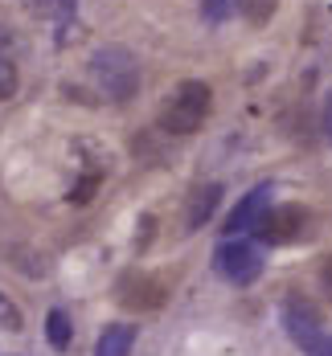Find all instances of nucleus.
<instances>
[{"mask_svg":"<svg viewBox=\"0 0 332 356\" xmlns=\"http://www.w3.org/2000/svg\"><path fill=\"white\" fill-rule=\"evenodd\" d=\"M210 115H214V90H210V82L184 78L181 86L160 103V111H156V127H160L164 136H193V131L205 127Z\"/></svg>","mask_w":332,"mask_h":356,"instance_id":"f257e3e1","label":"nucleus"},{"mask_svg":"<svg viewBox=\"0 0 332 356\" xmlns=\"http://www.w3.org/2000/svg\"><path fill=\"white\" fill-rule=\"evenodd\" d=\"M90 74L99 82V90L107 95L111 103H132L144 86V70L140 58L127 45H99L90 54Z\"/></svg>","mask_w":332,"mask_h":356,"instance_id":"f03ea898","label":"nucleus"},{"mask_svg":"<svg viewBox=\"0 0 332 356\" xmlns=\"http://www.w3.org/2000/svg\"><path fill=\"white\" fill-rule=\"evenodd\" d=\"M283 327H287V336L295 340V348L303 356H332V332H324L320 316L308 303L287 299L283 303Z\"/></svg>","mask_w":332,"mask_h":356,"instance_id":"7ed1b4c3","label":"nucleus"},{"mask_svg":"<svg viewBox=\"0 0 332 356\" xmlns=\"http://www.w3.org/2000/svg\"><path fill=\"white\" fill-rule=\"evenodd\" d=\"M214 270H218L226 283L234 286H251L262 275V250L246 238H226L214 250Z\"/></svg>","mask_w":332,"mask_h":356,"instance_id":"20e7f679","label":"nucleus"},{"mask_svg":"<svg viewBox=\"0 0 332 356\" xmlns=\"http://www.w3.org/2000/svg\"><path fill=\"white\" fill-rule=\"evenodd\" d=\"M312 234V213L295 201H283V205H271V213L262 217L258 225V238L267 246H295Z\"/></svg>","mask_w":332,"mask_h":356,"instance_id":"39448f33","label":"nucleus"},{"mask_svg":"<svg viewBox=\"0 0 332 356\" xmlns=\"http://www.w3.org/2000/svg\"><path fill=\"white\" fill-rule=\"evenodd\" d=\"M164 295H168V286L160 283L156 275H148V270H127L119 279V286H115V299L127 312H156L164 303Z\"/></svg>","mask_w":332,"mask_h":356,"instance_id":"423d86ee","label":"nucleus"},{"mask_svg":"<svg viewBox=\"0 0 332 356\" xmlns=\"http://www.w3.org/2000/svg\"><path fill=\"white\" fill-rule=\"evenodd\" d=\"M271 197H275L271 184H255V188L234 205V213L226 217V234H230V238H242L246 229H258L262 217L271 213Z\"/></svg>","mask_w":332,"mask_h":356,"instance_id":"0eeeda50","label":"nucleus"},{"mask_svg":"<svg viewBox=\"0 0 332 356\" xmlns=\"http://www.w3.org/2000/svg\"><path fill=\"white\" fill-rule=\"evenodd\" d=\"M221 188L218 180H210V184H201V188H193V197H189V209H184V234H197L210 217L218 213L221 205Z\"/></svg>","mask_w":332,"mask_h":356,"instance_id":"6e6552de","label":"nucleus"},{"mask_svg":"<svg viewBox=\"0 0 332 356\" xmlns=\"http://www.w3.org/2000/svg\"><path fill=\"white\" fill-rule=\"evenodd\" d=\"M136 336H140V332H136L132 323H107L103 336H99V344H95V356H132Z\"/></svg>","mask_w":332,"mask_h":356,"instance_id":"1a4fd4ad","label":"nucleus"},{"mask_svg":"<svg viewBox=\"0 0 332 356\" xmlns=\"http://www.w3.org/2000/svg\"><path fill=\"white\" fill-rule=\"evenodd\" d=\"M45 340H49V348H58V353H66L74 340V327H70V316L62 312V307H54L49 316H45Z\"/></svg>","mask_w":332,"mask_h":356,"instance_id":"9d476101","label":"nucleus"},{"mask_svg":"<svg viewBox=\"0 0 332 356\" xmlns=\"http://www.w3.org/2000/svg\"><path fill=\"white\" fill-rule=\"evenodd\" d=\"M99 188H103V172H86V177L74 180V188L66 193V201L82 209V205H90V201H95V193H99Z\"/></svg>","mask_w":332,"mask_h":356,"instance_id":"9b49d317","label":"nucleus"},{"mask_svg":"<svg viewBox=\"0 0 332 356\" xmlns=\"http://www.w3.org/2000/svg\"><path fill=\"white\" fill-rule=\"evenodd\" d=\"M25 4L41 17H49V21H70L78 13V0H25Z\"/></svg>","mask_w":332,"mask_h":356,"instance_id":"f8f14e48","label":"nucleus"},{"mask_svg":"<svg viewBox=\"0 0 332 356\" xmlns=\"http://www.w3.org/2000/svg\"><path fill=\"white\" fill-rule=\"evenodd\" d=\"M238 8H242V0H201V17H205L210 25H221V21H230Z\"/></svg>","mask_w":332,"mask_h":356,"instance_id":"ddd939ff","label":"nucleus"},{"mask_svg":"<svg viewBox=\"0 0 332 356\" xmlns=\"http://www.w3.org/2000/svg\"><path fill=\"white\" fill-rule=\"evenodd\" d=\"M275 13H279V0H242V17L251 25H267Z\"/></svg>","mask_w":332,"mask_h":356,"instance_id":"4468645a","label":"nucleus"},{"mask_svg":"<svg viewBox=\"0 0 332 356\" xmlns=\"http://www.w3.org/2000/svg\"><path fill=\"white\" fill-rule=\"evenodd\" d=\"M0 332H25V312L0 291Z\"/></svg>","mask_w":332,"mask_h":356,"instance_id":"2eb2a0df","label":"nucleus"},{"mask_svg":"<svg viewBox=\"0 0 332 356\" xmlns=\"http://www.w3.org/2000/svg\"><path fill=\"white\" fill-rule=\"evenodd\" d=\"M21 90V70L13 66V58H0V103H8Z\"/></svg>","mask_w":332,"mask_h":356,"instance_id":"dca6fc26","label":"nucleus"},{"mask_svg":"<svg viewBox=\"0 0 332 356\" xmlns=\"http://www.w3.org/2000/svg\"><path fill=\"white\" fill-rule=\"evenodd\" d=\"M320 131H324V143H332V90L320 103Z\"/></svg>","mask_w":332,"mask_h":356,"instance_id":"f3484780","label":"nucleus"},{"mask_svg":"<svg viewBox=\"0 0 332 356\" xmlns=\"http://www.w3.org/2000/svg\"><path fill=\"white\" fill-rule=\"evenodd\" d=\"M320 286H324V295L332 299V254L320 262Z\"/></svg>","mask_w":332,"mask_h":356,"instance_id":"a211bd4d","label":"nucleus"}]
</instances>
